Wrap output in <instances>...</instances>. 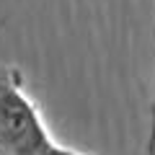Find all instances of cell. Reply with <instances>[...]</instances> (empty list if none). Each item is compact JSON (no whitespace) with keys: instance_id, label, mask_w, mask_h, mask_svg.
<instances>
[{"instance_id":"cell-3","label":"cell","mask_w":155,"mask_h":155,"mask_svg":"<svg viewBox=\"0 0 155 155\" xmlns=\"http://www.w3.org/2000/svg\"><path fill=\"white\" fill-rule=\"evenodd\" d=\"M47 155H93V153H83V150H72V147H65V145H52L47 150Z\"/></svg>"},{"instance_id":"cell-2","label":"cell","mask_w":155,"mask_h":155,"mask_svg":"<svg viewBox=\"0 0 155 155\" xmlns=\"http://www.w3.org/2000/svg\"><path fill=\"white\" fill-rule=\"evenodd\" d=\"M145 155H155V83H153V98H150V129H147Z\"/></svg>"},{"instance_id":"cell-1","label":"cell","mask_w":155,"mask_h":155,"mask_svg":"<svg viewBox=\"0 0 155 155\" xmlns=\"http://www.w3.org/2000/svg\"><path fill=\"white\" fill-rule=\"evenodd\" d=\"M52 145L44 116L23 88L21 70L0 65V155H47Z\"/></svg>"}]
</instances>
